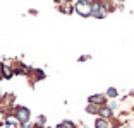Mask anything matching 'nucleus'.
I'll list each match as a JSON object with an SVG mask.
<instances>
[{
	"instance_id": "f257e3e1",
	"label": "nucleus",
	"mask_w": 134,
	"mask_h": 128,
	"mask_svg": "<svg viewBox=\"0 0 134 128\" xmlns=\"http://www.w3.org/2000/svg\"><path fill=\"white\" fill-rule=\"evenodd\" d=\"M14 118H16L17 123H29V118H31V111L26 106H16L14 108Z\"/></svg>"
},
{
	"instance_id": "f03ea898",
	"label": "nucleus",
	"mask_w": 134,
	"mask_h": 128,
	"mask_svg": "<svg viewBox=\"0 0 134 128\" xmlns=\"http://www.w3.org/2000/svg\"><path fill=\"white\" fill-rule=\"evenodd\" d=\"M76 12H77L81 17H90L91 16V4L90 0H79L76 2Z\"/></svg>"
},
{
	"instance_id": "7ed1b4c3",
	"label": "nucleus",
	"mask_w": 134,
	"mask_h": 128,
	"mask_svg": "<svg viewBox=\"0 0 134 128\" xmlns=\"http://www.w3.org/2000/svg\"><path fill=\"white\" fill-rule=\"evenodd\" d=\"M107 14L105 10V5L102 2H93L91 4V17H96V19H103Z\"/></svg>"
},
{
	"instance_id": "20e7f679",
	"label": "nucleus",
	"mask_w": 134,
	"mask_h": 128,
	"mask_svg": "<svg viewBox=\"0 0 134 128\" xmlns=\"http://www.w3.org/2000/svg\"><path fill=\"white\" fill-rule=\"evenodd\" d=\"M88 103L90 104H95V106H107L108 99L105 97V94H93V96L88 97Z\"/></svg>"
},
{
	"instance_id": "39448f33",
	"label": "nucleus",
	"mask_w": 134,
	"mask_h": 128,
	"mask_svg": "<svg viewBox=\"0 0 134 128\" xmlns=\"http://www.w3.org/2000/svg\"><path fill=\"white\" fill-rule=\"evenodd\" d=\"M112 114H114V111H112V109L108 108V106H100V109H98V116H100V118L110 120Z\"/></svg>"
},
{
	"instance_id": "423d86ee",
	"label": "nucleus",
	"mask_w": 134,
	"mask_h": 128,
	"mask_svg": "<svg viewBox=\"0 0 134 128\" xmlns=\"http://www.w3.org/2000/svg\"><path fill=\"white\" fill-rule=\"evenodd\" d=\"M95 128H112L110 126V120H105V118H96L95 120Z\"/></svg>"
},
{
	"instance_id": "0eeeda50",
	"label": "nucleus",
	"mask_w": 134,
	"mask_h": 128,
	"mask_svg": "<svg viewBox=\"0 0 134 128\" xmlns=\"http://www.w3.org/2000/svg\"><path fill=\"white\" fill-rule=\"evenodd\" d=\"M0 74H2V77H4V79H12L14 72H12L10 67H7V65H0Z\"/></svg>"
},
{
	"instance_id": "6e6552de",
	"label": "nucleus",
	"mask_w": 134,
	"mask_h": 128,
	"mask_svg": "<svg viewBox=\"0 0 134 128\" xmlns=\"http://www.w3.org/2000/svg\"><path fill=\"white\" fill-rule=\"evenodd\" d=\"M105 97L107 99H115V97H119V91L115 87H108L107 92H105Z\"/></svg>"
},
{
	"instance_id": "1a4fd4ad",
	"label": "nucleus",
	"mask_w": 134,
	"mask_h": 128,
	"mask_svg": "<svg viewBox=\"0 0 134 128\" xmlns=\"http://www.w3.org/2000/svg\"><path fill=\"white\" fill-rule=\"evenodd\" d=\"M45 125H47V116H43V114H40V116L36 118V123H35V126H38V128H45Z\"/></svg>"
},
{
	"instance_id": "9d476101",
	"label": "nucleus",
	"mask_w": 134,
	"mask_h": 128,
	"mask_svg": "<svg viewBox=\"0 0 134 128\" xmlns=\"http://www.w3.org/2000/svg\"><path fill=\"white\" fill-rule=\"evenodd\" d=\"M98 109H100V106L90 104V103H88V106H86V113L88 114H98Z\"/></svg>"
},
{
	"instance_id": "9b49d317",
	"label": "nucleus",
	"mask_w": 134,
	"mask_h": 128,
	"mask_svg": "<svg viewBox=\"0 0 134 128\" xmlns=\"http://www.w3.org/2000/svg\"><path fill=\"white\" fill-rule=\"evenodd\" d=\"M62 126L64 128H77V126H76V123H74V121H71V120H64L62 121Z\"/></svg>"
},
{
	"instance_id": "f8f14e48",
	"label": "nucleus",
	"mask_w": 134,
	"mask_h": 128,
	"mask_svg": "<svg viewBox=\"0 0 134 128\" xmlns=\"http://www.w3.org/2000/svg\"><path fill=\"white\" fill-rule=\"evenodd\" d=\"M91 56L90 55H83V56H79V62H86V60H90Z\"/></svg>"
},
{
	"instance_id": "ddd939ff",
	"label": "nucleus",
	"mask_w": 134,
	"mask_h": 128,
	"mask_svg": "<svg viewBox=\"0 0 134 128\" xmlns=\"http://www.w3.org/2000/svg\"><path fill=\"white\" fill-rule=\"evenodd\" d=\"M19 128H35V125H31V123H23Z\"/></svg>"
},
{
	"instance_id": "4468645a",
	"label": "nucleus",
	"mask_w": 134,
	"mask_h": 128,
	"mask_svg": "<svg viewBox=\"0 0 134 128\" xmlns=\"http://www.w3.org/2000/svg\"><path fill=\"white\" fill-rule=\"evenodd\" d=\"M0 79H4V77H2V74H0Z\"/></svg>"
},
{
	"instance_id": "2eb2a0df",
	"label": "nucleus",
	"mask_w": 134,
	"mask_h": 128,
	"mask_svg": "<svg viewBox=\"0 0 134 128\" xmlns=\"http://www.w3.org/2000/svg\"><path fill=\"white\" fill-rule=\"evenodd\" d=\"M119 2H122V0H119Z\"/></svg>"
},
{
	"instance_id": "dca6fc26",
	"label": "nucleus",
	"mask_w": 134,
	"mask_h": 128,
	"mask_svg": "<svg viewBox=\"0 0 134 128\" xmlns=\"http://www.w3.org/2000/svg\"><path fill=\"white\" fill-rule=\"evenodd\" d=\"M0 96H2V92H0Z\"/></svg>"
},
{
	"instance_id": "f3484780",
	"label": "nucleus",
	"mask_w": 134,
	"mask_h": 128,
	"mask_svg": "<svg viewBox=\"0 0 134 128\" xmlns=\"http://www.w3.org/2000/svg\"><path fill=\"white\" fill-rule=\"evenodd\" d=\"M45 128H48V126H45Z\"/></svg>"
}]
</instances>
